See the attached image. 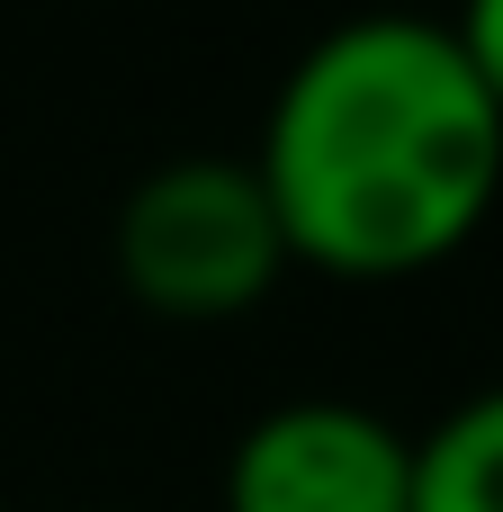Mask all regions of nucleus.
<instances>
[{
  "label": "nucleus",
  "mask_w": 503,
  "mask_h": 512,
  "mask_svg": "<svg viewBox=\"0 0 503 512\" xmlns=\"http://www.w3.org/2000/svg\"><path fill=\"white\" fill-rule=\"evenodd\" d=\"M261 189L324 270H423L503 189V99L432 9H351L306 36L261 117Z\"/></svg>",
  "instance_id": "obj_1"
},
{
  "label": "nucleus",
  "mask_w": 503,
  "mask_h": 512,
  "mask_svg": "<svg viewBox=\"0 0 503 512\" xmlns=\"http://www.w3.org/2000/svg\"><path fill=\"white\" fill-rule=\"evenodd\" d=\"M459 45H468V63L486 72V90L503 99V0H459Z\"/></svg>",
  "instance_id": "obj_5"
},
{
  "label": "nucleus",
  "mask_w": 503,
  "mask_h": 512,
  "mask_svg": "<svg viewBox=\"0 0 503 512\" xmlns=\"http://www.w3.org/2000/svg\"><path fill=\"white\" fill-rule=\"evenodd\" d=\"M288 261V225L252 153H171L117 207V270L171 315H225Z\"/></svg>",
  "instance_id": "obj_2"
},
{
  "label": "nucleus",
  "mask_w": 503,
  "mask_h": 512,
  "mask_svg": "<svg viewBox=\"0 0 503 512\" xmlns=\"http://www.w3.org/2000/svg\"><path fill=\"white\" fill-rule=\"evenodd\" d=\"M414 512H503V378L414 432Z\"/></svg>",
  "instance_id": "obj_4"
},
{
  "label": "nucleus",
  "mask_w": 503,
  "mask_h": 512,
  "mask_svg": "<svg viewBox=\"0 0 503 512\" xmlns=\"http://www.w3.org/2000/svg\"><path fill=\"white\" fill-rule=\"evenodd\" d=\"M225 512H414V432L360 396H279L225 450Z\"/></svg>",
  "instance_id": "obj_3"
}]
</instances>
